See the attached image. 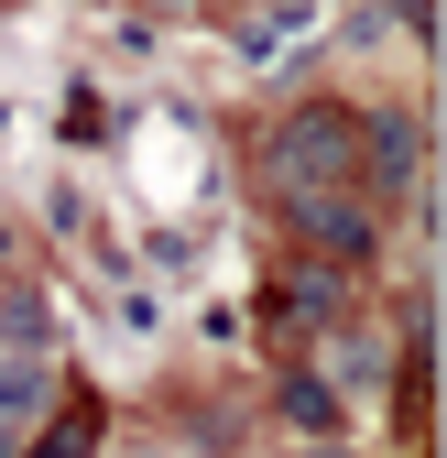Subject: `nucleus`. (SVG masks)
I'll return each instance as SVG.
<instances>
[{
  "label": "nucleus",
  "mask_w": 447,
  "mask_h": 458,
  "mask_svg": "<svg viewBox=\"0 0 447 458\" xmlns=\"http://www.w3.org/2000/svg\"><path fill=\"white\" fill-rule=\"evenodd\" d=\"M262 175H273V197H339L350 175H360V121L350 109H295L284 131H273V153H262Z\"/></svg>",
  "instance_id": "nucleus-1"
},
{
  "label": "nucleus",
  "mask_w": 447,
  "mask_h": 458,
  "mask_svg": "<svg viewBox=\"0 0 447 458\" xmlns=\"http://www.w3.org/2000/svg\"><path fill=\"white\" fill-rule=\"evenodd\" d=\"M295 229H306V251H339V262H360V251H371V218H360L350 197H306V208H295Z\"/></svg>",
  "instance_id": "nucleus-2"
},
{
  "label": "nucleus",
  "mask_w": 447,
  "mask_h": 458,
  "mask_svg": "<svg viewBox=\"0 0 447 458\" xmlns=\"http://www.w3.org/2000/svg\"><path fill=\"white\" fill-rule=\"evenodd\" d=\"M98 437H109V415L88 404V393H66V404H55V426L33 437V458H98Z\"/></svg>",
  "instance_id": "nucleus-3"
},
{
  "label": "nucleus",
  "mask_w": 447,
  "mask_h": 458,
  "mask_svg": "<svg viewBox=\"0 0 447 458\" xmlns=\"http://www.w3.org/2000/svg\"><path fill=\"white\" fill-rule=\"evenodd\" d=\"M360 164H371L382 186H415V164H426V131H415V121H371V153H360Z\"/></svg>",
  "instance_id": "nucleus-4"
},
{
  "label": "nucleus",
  "mask_w": 447,
  "mask_h": 458,
  "mask_svg": "<svg viewBox=\"0 0 447 458\" xmlns=\"http://www.w3.org/2000/svg\"><path fill=\"white\" fill-rule=\"evenodd\" d=\"M33 404H55V371L44 360H0V426H22Z\"/></svg>",
  "instance_id": "nucleus-5"
},
{
  "label": "nucleus",
  "mask_w": 447,
  "mask_h": 458,
  "mask_svg": "<svg viewBox=\"0 0 447 458\" xmlns=\"http://www.w3.org/2000/svg\"><path fill=\"white\" fill-rule=\"evenodd\" d=\"M273 306H284V327H327V317H339V284H316V273H295V284H284V295H273Z\"/></svg>",
  "instance_id": "nucleus-6"
},
{
  "label": "nucleus",
  "mask_w": 447,
  "mask_h": 458,
  "mask_svg": "<svg viewBox=\"0 0 447 458\" xmlns=\"http://www.w3.org/2000/svg\"><path fill=\"white\" fill-rule=\"evenodd\" d=\"M284 415L295 426H339V393H327V382H284Z\"/></svg>",
  "instance_id": "nucleus-7"
},
{
  "label": "nucleus",
  "mask_w": 447,
  "mask_h": 458,
  "mask_svg": "<svg viewBox=\"0 0 447 458\" xmlns=\"http://www.w3.org/2000/svg\"><path fill=\"white\" fill-rule=\"evenodd\" d=\"M327 458H339V447H327Z\"/></svg>",
  "instance_id": "nucleus-8"
}]
</instances>
